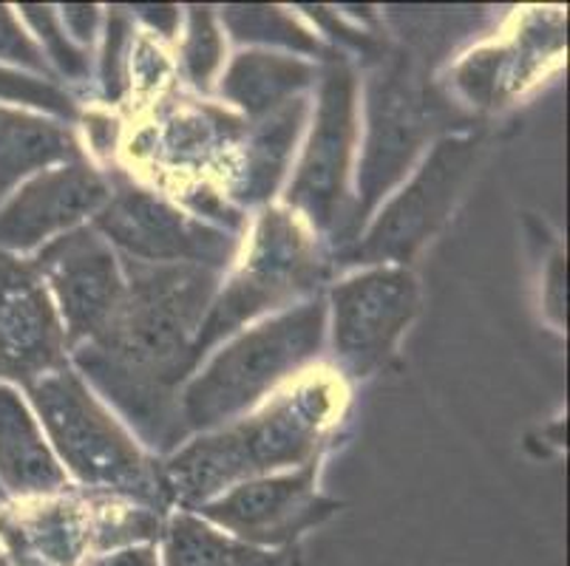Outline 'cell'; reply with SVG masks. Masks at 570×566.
Here are the masks:
<instances>
[{"label":"cell","mask_w":570,"mask_h":566,"mask_svg":"<svg viewBox=\"0 0 570 566\" xmlns=\"http://www.w3.org/2000/svg\"><path fill=\"white\" fill-rule=\"evenodd\" d=\"M216 292V272L194 264L126 258V295L77 366L154 448H174L185 428L176 386L196 366L194 340Z\"/></svg>","instance_id":"obj_1"},{"label":"cell","mask_w":570,"mask_h":566,"mask_svg":"<svg viewBox=\"0 0 570 566\" xmlns=\"http://www.w3.org/2000/svg\"><path fill=\"white\" fill-rule=\"evenodd\" d=\"M333 411L335 388L330 383L298 388L258 417L179 450L159 474L165 493L188 507H202L236 481L307 461Z\"/></svg>","instance_id":"obj_2"},{"label":"cell","mask_w":570,"mask_h":566,"mask_svg":"<svg viewBox=\"0 0 570 566\" xmlns=\"http://www.w3.org/2000/svg\"><path fill=\"white\" fill-rule=\"evenodd\" d=\"M29 394L51 443L82 485L163 510L168 502L163 476L142 459L126 430L108 417L75 371L63 366L43 374L29 386Z\"/></svg>","instance_id":"obj_3"},{"label":"cell","mask_w":570,"mask_h":566,"mask_svg":"<svg viewBox=\"0 0 570 566\" xmlns=\"http://www.w3.org/2000/svg\"><path fill=\"white\" fill-rule=\"evenodd\" d=\"M324 304L313 300L230 342L185 391V428L205 430L233 419L313 360L324 340Z\"/></svg>","instance_id":"obj_4"},{"label":"cell","mask_w":570,"mask_h":566,"mask_svg":"<svg viewBox=\"0 0 570 566\" xmlns=\"http://www.w3.org/2000/svg\"><path fill=\"white\" fill-rule=\"evenodd\" d=\"M324 272V258L315 249L313 238L304 232V227L282 210L264 212L245 269L233 278L225 295L207 309L205 324L194 340L196 360L216 340L236 331L245 320L256 318L258 311L313 292Z\"/></svg>","instance_id":"obj_5"},{"label":"cell","mask_w":570,"mask_h":566,"mask_svg":"<svg viewBox=\"0 0 570 566\" xmlns=\"http://www.w3.org/2000/svg\"><path fill=\"white\" fill-rule=\"evenodd\" d=\"M476 150L480 137L443 139L412 185L381 212L366 241L346 252V264L409 261L445 221L474 168Z\"/></svg>","instance_id":"obj_6"},{"label":"cell","mask_w":570,"mask_h":566,"mask_svg":"<svg viewBox=\"0 0 570 566\" xmlns=\"http://www.w3.org/2000/svg\"><path fill=\"white\" fill-rule=\"evenodd\" d=\"M97 227L126 258L145 264H194L222 269L230 264L236 241L225 230L183 216L168 201L134 185H119L97 210Z\"/></svg>","instance_id":"obj_7"},{"label":"cell","mask_w":570,"mask_h":566,"mask_svg":"<svg viewBox=\"0 0 570 566\" xmlns=\"http://www.w3.org/2000/svg\"><path fill=\"white\" fill-rule=\"evenodd\" d=\"M417 280L401 267L372 269L333 292L335 355L352 377H370L386 363L417 311Z\"/></svg>","instance_id":"obj_8"},{"label":"cell","mask_w":570,"mask_h":566,"mask_svg":"<svg viewBox=\"0 0 570 566\" xmlns=\"http://www.w3.org/2000/svg\"><path fill=\"white\" fill-rule=\"evenodd\" d=\"M434 102L420 91L403 62L375 75L370 91V142H366L364 173L357 179V210L352 225H361L392 181L409 168L412 156L434 125Z\"/></svg>","instance_id":"obj_9"},{"label":"cell","mask_w":570,"mask_h":566,"mask_svg":"<svg viewBox=\"0 0 570 566\" xmlns=\"http://www.w3.org/2000/svg\"><path fill=\"white\" fill-rule=\"evenodd\" d=\"M32 267L55 289L71 342L80 346L106 331L122 304L126 280L111 247L95 230L63 232L40 249Z\"/></svg>","instance_id":"obj_10"},{"label":"cell","mask_w":570,"mask_h":566,"mask_svg":"<svg viewBox=\"0 0 570 566\" xmlns=\"http://www.w3.org/2000/svg\"><path fill=\"white\" fill-rule=\"evenodd\" d=\"M315 465L276 479L242 481L225 496L202 505L207 522L230 529L233 538L253 547H287L309 527L335 513V502L315 496Z\"/></svg>","instance_id":"obj_11"},{"label":"cell","mask_w":570,"mask_h":566,"mask_svg":"<svg viewBox=\"0 0 570 566\" xmlns=\"http://www.w3.org/2000/svg\"><path fill=\"white\" fill-rule=\"evenodd\" d=\"M66 366V331L32 264L0 252V377L32 386Z\"/></svg>","instance_id":"obj_12"},{"label":"cell","mask_w":570,"mask_h":566,"mask_svg":"<svg viewBox=\"0 0 570 566\" xmlns=\"http://www.w3.org/2000/svg\"><path fill=\"white\" fill-rule=\"evenodd\" d=\"M352 137H355V77L344 62H335L324 77L313 139L289 190V205L302 210L321 230H330L341 216Z\"/></svg>","instance_id":"obj_13"},{"label":"cell","mask_w":570,"mask_h":566,"mask_svg":"<svg viewBox=\"0 0 570 566\" xmlns=\"http://www.w3.org/2000/svg\"><path fill=\"white\" fill-rule=\"evenodd\" d=\"M108 185L91 165L69 162L38 176L0 210V252H26L77 225L108 201Z\"/></svg>","instance_id":"obj_14"},{"label":"cell","mask_w":570,"mask_h":566,"mask_svg":"<svg viewBox=\"0 0 570 566\" xmlns=\"http://www.w3.org/2000/svg\"><path fill=\"white\" fill-rule=\"evenodd\" d=\"M0 542L9 566H77L91 542V507L51 502L23 513L0 516Z\"/></svg>","instance_id":"obj_15"},{"label":"cell","mask_w":570,"mask_h":566,"mask_svg":"<svg viewBox=\"0 0 570 566\" xmlns=\"http://www.w3.org/2000/svg\"><path fill=\"white\" fill-rule=\"evenodd\" d=\"M0 479L14 496H46L66 485L38 423L9 386H0Z\"/></svg>","instance_id":"obj_16"},{"label":"cell","mask_w":570,"mask_h":566,"mask_svg":"<svg viewBox=\"0 0 570 566\" xmlns=\"http://www.w3.org/2000/svg\"><path fill=\"white\" fill-rule=\"evenodd\" d=\"M75 137L63 125L0 106V199L23 176L55 162H77Z\"/></svg>","instance_id":"obj_17"},{"label":"cell","mask_w":570,"mask_h":566,"mask_svg":"<svg viewBox=\"0 0 570 566\" xmlns=\"http://www.w3.org/2000/svg\"><path fill=\"white\" fill-rule=\"evenodd\" d=\"M304 113H307V102L295 97L287 106L278 108L267 122L258 125V131L247 139L242 150V165L233 173L230 190L236 199L256 205L273 196L287 165L289 148L302 131Z\"/></svg>","instance_id":"obj_18"},{"label":"cell","mask_w":570,"mask_h":566,"mask_svg":"<svg viewBox=\"0 0 570 566\" xmlns=\"http://www.w3.org/2000/svg\"><path fill=\"white\" fill-rule=\"evenodd\" d=\"M313 77L315 69L307 62L253 51V54L236 57L222 82V91L227 100L245 108L250 117H264V113L287 106L293 93L309 86Z\"/></svg>","instance_id":"obj_19"},{"label":"cell","mask_w":570,"mask_h":566,"mask_svg":"<svg viewBox=\"0 0 570 566\" xmlns=\"http://www.w3.org/2000/svg\"><path fill=\"white\" fill-rule=\"evenodd\" d=\"M163 566H287L284 555L219 533L202 518L179 513L163 527Z\"/></svg>","instance_id":"obj_20"},{"label":"cell","mask_w":570,"mask_h":566,"mask_svg":"<svg viewBox=\"0 0 570 566\" xmlns=\"http://www.w3.org/2000/svg\"><path fill=\"white\" fill-rule=\"evenodd\" d=\"M559 46V29H548L542 23V29L528 31L514 49H500V51H480V54H471V60H465L458 71V82L465 91V97L480 106H491L497 102L505 91H514L525 82V77H531L533 66L539 62V57L548 54ZM546 60V57H542Z\"/></svg>","instance_id":"obj_21"},{"label":"cell","mask_w":570,"mask_h":566,"mask_svg":"<svg viewBox=\"0 0 570 566\" xmlns=\"http://www.w3.org/2000/svg\"><path fill=\"white\" fill-rule=\"evenodd\" d=\"M242 122L214 108L179 111L165 122L163 153L170 162H207L222 150L236 148Z\"/></svg>","instance_id":"obj_22"},{"label":"cell","mask_w":570,"mask_h":566,"mask_svg":"<svg viewBox=\"0 0 570 566\" xmlns=\"http://www.w3.org/2000/svg\"><path fill=\"white\" fill-rule=\"evenodd\" d=\"M227 26L238 40H276V43L295 46V49L318 51V43L307 31L298 29L278 9H227Z\"/></svg>","instance_id":"obj_23"},{"label":"cell","mask_w":570,"mask_h":566,"mask_svg":"<svg viewBox=\"0 0 570 566\" xmlns=\"http://www.w3.org/2000/svg\"><path fill=\"white\" fill-rule=\"evenodd\" d=\"M222 40L210 9H190V29L185 40V69L196 86L207 88L214 71L219 69Z\"/></svg>","instance_id":"obj_24"},{"label":"cell","mask_w":570,"mask_h":566,"mask_svg":"<svg viewBox=\"0 0 570 566\" xmlns=\"http://www.w3.org/2000/svg\"><path fill=\"white\" fill-rule=\"evenodd\" d=\"M26 20L38 29L40 40L46 43V51L55 57V62L60 66V71L75 80L88 75V60L82 51L71 49V43L66 40V34H60V26H57V18L51 14L49 7H23Z\"/></svg>","instance_id":"obj_25"},{"label":"cell","mask_w":570,"mask_h":566,"mask_svg":"<svg viewBox=\"0 0 570 566\" xmlns=\"http://www.w3.org/2000/svg\"><path fill=\"white\" fill-rule=\"evenodd\" d=\"M0 97L26 102V106L49 108V111L60 113V117L75 113L69 97L63 91H57L49 80H32V77H20L7 69H0Z\"/></svg>","instance_id":"obj_26"},{"label":"cell","mask_w":570,"mask_h":566,"mask_svg":"<svg viewBox=\"0 0 570 566\" xmlns=\"http://www.w3.org/2000/svg\"><path fill=\"white\" fill-rule=\"evenodd\" d=\"M0 60L18 62V66L46 75L43 54H40V49L32 40L26 38L23 29H20L18 20L12 18L7 7H0Z\"/></svg>","instance_id":"obj_27"},{"label":"cell","mask_w":570,"mask_h":566,"mask_svg":"<svg viewBox=\"0 0 570 566\" xmlns=\"http://www.w3.org/2000/svg\"><path fill=\"white\" fill-rule=\"evenodd\" d=\"M82 566H163V560H159V553L154 544H134V547L91 555Z\"/></svg>","instance_id":"obj_28"},{"label":"cell","mask_w":570,"mask_h":566,"mask_svg":"<svg viewBox=\"0 0 570 566\" xmlns=\"http://www.w3.org/2000/svg\"><path fill=\"white\" fill-rule=\"evenodd\" d=\"M122 46H126V18L114 12L111 23H108V51H106V86L111 91V86H117L119 75L117 66L122 60Z\"/></svg>","instance_id":"obj_29"},{"label":"cell","mask_w":570,"mask_h":566,"mask_svg":"<svg viewBox=\"0 0 570 566\" xmlns=\"http://www.w3.org/2000/svg\"><path fill=\"white\" fill-rule=\"evenodd\" d=\"M66 23H69L71 34H77L80 40H91V31H95L97 9L95 7H66Z\"/></svg>","instance_id":"obj_30"},{"label":"cell","mask_w":570,"mask_h":566,"mask_svg":"<svg viewBox=\"0 0 570 566\" xmlns=\"http://www.w3.org/2000/svg\"><path fill=\"white\" fill-rule=\"evenodd\" d=\"M0 566H9V560H7V555L0 553Z\"/></svg>","instance_id":"obj_31"}]
</instances>
